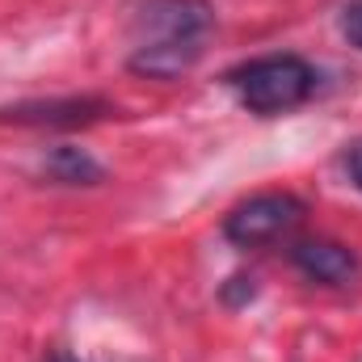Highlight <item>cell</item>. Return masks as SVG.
Returning <instances> with one entry per match:
<instances>
[{
  "label": "cell",
  "instance_id": "8992f818",
  "mask_svg": "<svg viewBox=\"0 0 362 362\" xmlns=\"http://www.w3.org/2000/svg\"><path fill=\"white\" fill-rule=\"evenodd\" d=\"M202 55V42H144L131 55V72L139 76H156V81H173L181 72H189Z\"/></svg>",
  "mask_w": 362,
  "mask_h": 362
},
{
  "label": "cell",
  "instance_id": "30bf717a",
  "mask_svg": "<svg viewBox=\"0 0 362 362\" xmlns=\"http://www.w3.org/2000/svg\"><path fill=\"white\" fill-rule=\"evenodd\" d=\"M51 362H76V358H68V354H55V358H51Z\"/></svg>",
  "mask_w": 362,
  "mask_h": 362
},
{
  "label": "cell",
  "instance_id": "ba28073f",
  "mask_svg": "<svg viewBox=\"0 0 362 362\" xmlns=\"http://www.w3.org/2000/svg\"><path fill=\"white\" fill-rule=\"evenodd\" d=\"M341 34H346V38L362 51V0H354V4L341 13Z\"/></svg>",
  "mask_w": 362,
  "mask_h": 362
},
{
  "label": "cell",
  "instance_id": "6da1fadb",
  "mask_svg": "<svg viewBox=\"0 0 362 362\" xmlns=\"http://www.w3.org/2000/svg\"><path fill=\"white\" fill-rule=\"evenodd\" d=\"M228 81L253 114H282L312 97L316 68L299 55H266V59H253V64L228 72Z\"/></svg>",
  "mask_w": 362,
  "mask_h": 362
},
{
  "label": "cell",
  "instance_id": "5b68a950",
  "mask_svg": "<svg viewBox=\"0 0 362 362\" xmlns=\"http://www.w3.org/2000/svg\"><path fill=\"white\" fill-rule=\"evenodd\" d=\"M291 262L308 278L316 282H329V286H350L358 278V257L354 249L337 245V240H325V236H308V240H295L291 245Z\"/></svg>",
  "mask_w": 362,
  "mask_h": 362
},
{
  "label": "cell",
  "instance_id": "9c48e42d",
  "mask_svg": "<svg viewBox=\"0 0 362 362\" xmlns=\"http://www.w3.org/2000/svg\"><path fill=\"white\" fill-rule=\"evenodd\" d=\"M346 165H350V177H354V185L362 189V139L346 152Z\"/></svg>",
  "mask_w": 362,
  "mask_h": 362
},
{
  "label": "cell",
  "instance_id": "7a4b0ae2",
  "mask_svg": "<svg viewBox=\"0 0 362 362\" xmlns=\"http://www.w3.org/2000/svg\"><path fill=\"white\" fill-rule=\"evenodd\" d=\"M303 219V202L286 189H274V194H253L249 202L232 206L228 219H223V236L240 249H257V245H270L274 236L291 232L295 223Z\"/></svg>",
  "mask_w": 362,
  "mask_h": 362
},
{
  "label": "cell",
  "instance_id": "3957f363",
  "mask_svg": "<svg viewBox=\"0 0 362 362\" xmlns=\"http://www.w3.org/2000/svg\"><path fill=\"white\" fill-rule=\"evenodd\" d=\"M215 25V8L206 0H148L139 8V30L152 42H202Z\"/></svg>",
  "mask_w": 362,
  "mask_h": 362
},
{
  "label": "cell",
  "instance_id": "52a82bcc",
  "mask_svg": "<svg viewBox=\"0 0 362 362\" xmlns=\"http://www.w3.org/2000/svg\"><path fill=\"white\" fill-rule=\"evenodd\" d=\"M42 173L51 181H59V185H97V181L105 177V169L93 160L89 152L85 148H72V144L51 148L47 160H42Z\"/></svg>",
  "mask_w": 362,
  "mask_h": 362
},
{
  "label": "cell",
  "instance_id": "277c9868",
  "mask_svg": "<svg viewBox=\"0 0 362 362\" xmlns=\"http://www.w3.org/2000/svg\"><path fill=\"white\" fill-rule=\"evenodd\" d=\"M110 114V101L101 97H51V101H17L0 110V122L17 127H89Z\"/></svg>",
  "mask_w": 362,
  "mask_h": 362
}]
</instances>
